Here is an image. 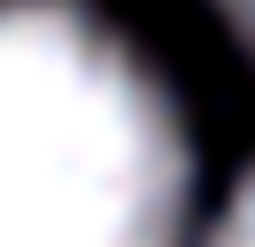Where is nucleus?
Returning a JSON list of instances; mask_svg holds the SVG:
<instances>
[{
    "label": "nucleus",
    "mask_w": 255,
    "mask_h": 247,
    "mask_svg": "<svg viewBox=\"0 0 255 247\" xmlns=\"http://www.w3.org/2000/svg\"><path fill=\"white\" fill-rule=\"evenodd\" d=\"M191 151L159 80L72 0L0 8V247H175Z\"/></svg>",
    "instance_id": "nucleus-1"
},
{
    "label": "nucleus",
    "mask_w": 255,
    "mask_h": 247,
    "mask_svg": "<svg viewBox=\"0 0 255 247\" xmlns=\"http://www.w3.org/2000/svg\"><path fill=\"white\" fill-rule=\"evenodd\" d=\"M207 247H255V175L239 183V199H231V215L215 223V239Z\"/></svg>",
    "instance_id": "nucleus-2"
},
{
    "label": "nucleus",
    "mask_w": 255,
    "mask_h": 247,
    "mask_svg": "<svg viewBox=\"0 0 255 247\" xmlns=\"http://www.w3.org/2000/svg\"><path fill=\"white\" fill-rule=\"evenodd\" d=\"M223 16H231V24L247 32V40H255V0H223Z\"/></svg>",
    "instance_id": "nucleus-3"
}]
</instances>
